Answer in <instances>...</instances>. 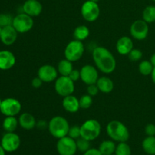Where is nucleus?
Masks as SVG:
<instances>
[{"label": "nucleus", "mask_w": 155, "mask_h": 155, "mask_svg": "<svg viewBox=\"0 0 155 155\" xmlns=\"http://www.w3.org/2000/svg\"><path fill=\"white\" fill-rule=\"evenodd\" d=\"M92 58L97 68L104 74H111L116 69V59L105 47L98 46L94 48Z\"/></svg>", "instance_id": "nucleus-1"}, {"label": "nucleus", "mask_w": 155, "mask_h": 155, "mask_svg": "<svg viewBox=\"0 0 155 155\" xmlns=\"http://www.w3.org/2000/svg\"><path fill=\"white\" fill-rule=\"evenodd\" d=\"M106 132L110 139L114 142H127L130 139V132L127 127L119 120H112L107 124Z\"/></svg>", "instance_id": "nucleus-2"}, {"label": "nucleus", "mask_w": 155, "mask_h": 155, "mask_svg": "<svg viewBox=\"0 0 155 155\" xmlns=\"http://www.w3.org/2000/svg\"><path fill=\"white\" fill-rule=\"evenodd\" d=\"M70 127L66 118L61 116H55L48 122V130L53 137L59 139L68 136Z\"/></svg>", "instance_id": "nucleus-3"}, {"label": "nucleus", "mask_w": 155, "mask_h": 155, "mask_svg": "<svg viewBox=\"0 0 155 155\" xmlns=\"http://www.w3.org/2000/svg\"><path fill=\"white\" fill-rule=\"evenodd\" d=\"M101 124L95 119L87 120L80 126L81 137L90 142L96 139L101 134Z\"/></svg>", "instance_id": "nucleus-4"}, {"label": "nucleus", "mask_w": 155, "mask_h": 155, "mask_svg": "<svg viewBox=\"0 0 155 155\" xmlns=\"http://www.w3.org/2000/svg\"><path fill=\"white\" fill-rule=\"evenodd\" d=\"M84 51L85 48L83 42L74 39V40L71 41L65 48V58L71 61V62L77 61L83 57Z\"/></svg>", "instance_id": "nucleus-5"}, {"label": "nucleus", "mask_w": 155, "mask_h": 155, "mask_svg": "<svg viewBox=\"0 0 155 155\" xmlns=\"http://www.w3.org/2000/svg\"><path fill=\"white\" fill-rule=\"evenodd\" d=\"M54 89L56 93L61 97L73 95L75 90L74 82L67 76H61L58 77L54 83Z\"/></svg>", "instance_id": "nucleus-6"}, {"label": "nucleus", "mask_w": 155, "mask_h": 155, "mask_svg": "<svg viewBox=\"0 0 155 155\" xmlns=\"http://www.w3.org/2000/svg\"><path fill=\"white\" fill-rule=\"evenodd\" d=\"M33 17L27 15L25 13L18 14L15 17H14L12 26L15 27V30L18 33H25L31 30L33 28Z\"/></svg>", "instance_id": "nucleus-7"}, {"label": "nucleus", "mask_w": 155, "mask_h": 155, "mask_svg": "<svg viewBox=\"0 0 155 155\" xmlns=\"http://www.w3.org/2000/svg\"><path fill=\"white\" fill-rule=\"evenodd\" d=\"M56 149L59 155H75L77 151L75 139L66 136L58 140Z\"/></svg>", "instance_id": "nucleus-8"}, {"label": "nucleus", "mask_w": 155, "mask_h": 155, "mask_svg": "<svg viewBox=\"0 0 155 155\" xmlns=\"http://www.w3.org/2000/svg\"><path fill=\"white\" fill-rule=\"evenodd\" d=\"M81 15L85 21L94 22L100 15V8L98 3L91 0L85 2L81 7Z\"/></svg>", "instance_id": "nucleus-9"}, {"label": "nucleus", "mask_w": 155, "mask_h": 155, "mask_svg": "<svg viewBox=\"0 0 155 155\" xmlns=\"http://www.w3.org/2000/svg\"><path fill=\"white\" fill-rule=\"evenodd\" d=\"M21 110V104L18 99L7 98L2 100L0 111L5 117H15Z\"/></svg>", "instance_id": "nucleus-10"}, {"label": "nucleus", "mask_w": 155, "mask_h": 155, "mask_svg": "<svg viewBox=\"0 0 155 155\" xmlns=\"http://www.w3.org/2000/svg\"><path fill=\"white\" fill-rule=\"evenodd\" d=\"M130 35L137 40H144L149 33L148 24L144 20H136L130 26Z\"/></svg>", "instance_id": "nucleus-11"}, {"label": "nucleus", "mask_w": 155, "mask_h": 155, "mask_svg": "<svg viewBox=\"0 0 155 155\" xmlns=\"http://www.w3.org/2000/svg\"><path fill=\"white\" fill-rule=\"evenodd\" d=\"M1 145L6 152H14L19 148L21 139L18 134L13 133H6L1 139Z\"/></svg>", "instance_id": "nucleus-12"}, {"label": "nucleus", "mask_w": 155, "mask_h": 155, "mask_svg": "<svg viewBox=\"0 0 155 155\" xmlns=\"http://www.w3.org/2000/svg\"><path fill=\"white\" fill-rule=\"evenodd\" d=\"M80 79L87 86L95 84L98 80V73L96 68L90 64L83 66L80 70Z\"/></svg>", "instance_id": "nucleus-13"}, {"label": "nucleus", "mask_w": 155, "mask_h": 155, "mask_svg": "<svg viewBox=\"0 0 155 155\" xmlns=\"http://www.w3.org/2000/svg\"><path fill=\"white\" fill-rule=\"evenodd\" d=\"M58 71L51 64H44L38 70V77L43 83H51L55 81L58 78Z\"/></svg>", "instance_id": "nucleus-14"}, {"label": "nucleus", "mask_w": 155, "mask_h": 155, "mask_svg": "<svg viewBox=\"0 0 155 155\" xmlns=\"http://www.w3.org/2000/svg\"><path fill=\"white\" fill-rule=\"evenodd\" d=\"M18 31L12 25L7 26L2 28L0 40L4 45H11L16 42L18 39Z\"/></svg>", "instance_id": "nucleus-15"}, {"label": "nucleus", "mask_w": 155, "mask_h": 155, "mask_svg": "<svg viewBox=\"0 0 155 155\" xmlns=\"http://www.w3.org/2000/svg\"><path fill=\"white\" fill-rule=\"evenodd\" d=\"M16 63V58L8 50L0 51V70L7 71L13 68Z\"/></svg>", "instance_id": "nucleus-16"}, {"label": "nucleus", "mask_w": 155, "mask_h": 155, "mask_svg": "<svg viewBox=\"0 0 155 155\" xmlns=\"http://www.w3.org/2000/svg\"><path fill=\"white\" fill-rule=\"evenodd\" d=\"M24 13L31 17H37L42 13V5L38 0H27L23 5Z\"/></svg>", "instance_id": "nucleus-17"}, {"label": "nucleus", "mask_w": 155, "mask_h": 155, "mask_svg": "<svg viewBox=\"0 0 155 155\" xmlns=\"http://www.w3.org/2000/svg\"><path fill=\"white\" fill-rule=\"evenodd\" d=\"M116 48L121 55H128L133 48V40L129 36H122L117 42Z\"/></svg>", "instance_id": "nucleus-18"}, {"label": "nucleus", "mask_w": 155, "mask_h": 155, "mask_svg": "<svg viewBox=\"0 0 155 155\" xmlns=\"http://www.w3.org/2000/svg\"><path fill=\"white\" fill-rule=\"evenodd\" d=\"M62 106L66 111L71 114L76 113L80 108L79 99L73 95L64 97L63 101H62Z\"/></svg>", "instance_id": "nucleus-19"}, {"label": "nucleus", "mask_w": 155, "mask_h": 155, "mask_svg": "<svg viewBox=\"0 0 155 155\" xmlns=\"http://www.w3.org/2000/svg\"><path fill=\"white\" fill-rule=\"evenodd\" d=\"M18 123H19V125L21 126V128L26 130H30L36 127V123L37 122H36L33 115L25 112V113H23L22 114L20 115Z\"/></svg>", "instance_id": "nucleus-20"}, {"label": "nucleus", "mask_w": 155, "mask_h": 155, "mask_svg": "<svg viewBox=\"0 0 155 155\" xmlns=\"http://www.w3.org/2000/svg\"><path fill=\"white\" fill-rule=\"evenodd\" d=\"M96 85L99 89V92H103V93H110L113 91L114 87V84L111 79L107 77H99Z\"/></svg>", "instance_id": "nucleus-21"}, {"label": "nucleus", "mask_w": 155, "mask_h": 155, "mask_svg": "<svg viewBox=\"0 0 155 155\" xmlns=\"http://www.w3.org/2000/svg\"><path fill=\"white\" fill-rule=\"evenodd\" d=\"M116 144L113 140H104L100 144L98 150L102 155L114 154L116 150Z\"/></svg>", "instance_id": "nucleus-22"}, {"label": "nucleus", "mask_w": 155, "mask_h": 155, "mask_svg": "<svg viewBox=\"0 0 155 155\" xmlns=\"http://www.w3.org/2000/svg\"><path fill=\"white\" fill-rule=\"evenodd\" d=\"M18 125V120L15 117H6L2 122V127L6 133L15 132Z\"/></svg>", "instance_id": "nucleus-23"}, {"label": "nucleus", "mask_w": 155, "mask_h": 155, "mask_svg": "<svg viewBox=\"0 0 155 155\" xmlns=\"http://www.w3.org/2000/svg\"><path fill=\"white\" fill-rule=\"evenodd\" d=\"M72 63L73 62H71V61L68 60L66 58L60 61V62L58 64L57 68L58 74H60L61 76H67V77H68L71 71L74 70Z\"/></svg>", "instance_id": "nucleus-24"}, {"label": "nucleus", "mask_w": 155, "mask_h": 155, "mask_svg": "<svg viewBox=\"0 0 155 155\" xmlns=\"http://www.w3.org/2000/svg\"><path fill=\"white\" fill-rule=\"evenodd\" d=\"M142 149L148 155H155V136H147L142 143Z\"/></svg>", "instance_id": "nucleus-25"}, {"label": "nucleus", "mask_w": 155, "mask_h": 155, "mask_svg": "<svg viewBox=\"0 0 155 155\" xmlns=\"http://www.w3.org/2000/svg\"><path fill=\"white\" fill-rule=\"evenodd\" d=\"M89 29L86 25L78 26L75 28L74 31V37L76 40L82 41L87 39L89 36Z\"/></svg>", "instance_id": "nucleus-26"}, {"label": "nucleus", "mask_w": 155, "mask_h": 155, "mask_svg": "<svg viewBox=\"0 0 155 155\" xmlns=\"http://www.w3.org/2000/svg\"><path fill=\"white\" fill-rule=\"evenodd\" d=\"M142 20L148 24L155 22V6L148 5L142 12Z\"/></svg>", "instance_id": "nucleus-27"}, {"label": "nucleus", "mask_w": 155, "mask_h": 155, "mask_svg": "<svg viewBox=\"0 0 155 155\" xmlns=\"http://www.w3.org/2000/svg\"><path fill=\"white\" fill-rule=\"evenodd\" d=\"M154 65L150 61H142L139 65V71L142 75L149 76L154 70Z\"/></svg>", "instance_id": "nucleus-28"}, {"label": "nucleus", "mask_w": 155, "mask_h": 155, "mask_svg": "<svg viewBox=\"0 0 155 155\" xmlns=\"http://www.w3.org/2000/svg\"><path fill=\"white\" fill-rule=\"evenodd\" d=\"M115 155H132V150L127 142H119L116 147Z\"/></svg>", "instance_id": "nucleus-29"}, {"label": "nucleus", "mask_w": 155, "mask_h": 155, "mask_svg": "<svg viewBox=\"0 0 155 155\" xmlns=\"http://www.w3.org/2000/svg\"><path fill=\"white\" fill-rule=\"evenodd\" d=\"M76 142H77V150L81 151V152H86V151H88L89 148H91L90 141L87 140V139H83V138L80 137L79 139H77V140H76Z\"/></svg>", "instance_id": "nucleus-30"}, {"label": "nucleus", "mask_w": 155, "mask_h": 155, "mask_svg": "<svg viewBox=\"0 0 155 155\" xmlns=\"http://www.w3.org/2000/svg\"><path fill=\"white\" fill-rule=\"evenodd\" d=\"M79 101H80V108L89 109L92 104V97L88 94L83 95L80 97Z\"/></svg>", "instance_id": "nucleus-31"}, {"label": "nucleus", "mask_w": 155, "mask_h": 155, "mask_svg": "<svg viewBox=\"0 0 155 155\" xmlns=\"http://www.w3.org/2000/svg\"><path fill=\"white\" fill-rule=\"evenodd\" d=\"M14 18L10 14L2 13L0 14V27H5L7 26L12 25Z\"/></svg>", "instance_id": "nucleus-32"}, {"label": "nucleus", "mask_w": 155, "mask_h": 155, "mask_svg": "<svg viewBox=\"0 0 155 155\" xmlns=\"http://www.w3.org/2000/svg\"><path fill=\"white\" fill-rule=\"evenodd\" d=\"M142 56H143V53L138 48H133L128 54L129 59L131 61H139L142 58Z\"/></svg>", "instance_id": "nucleus-33"}, {"label": "nucleus", "mask_w": 155, "mask_h": 155, "mask_svg": "<svg viewBox=\"0 0 155 155\" xmlns=\"http://www.w3.org/2000/svg\"><path fill=\"white\" fill-rule=\"evenodd\" d=\"M68 136H70L72 139L77 140L80 137H81V133H80V127L77 125L73 126L72 127H70L69 132H68Z\"/></svg>", "instance_id": "nucleus-34"}, {"label": "nucleus", "mask_w": 155, "mask_h": 155, "mask_svg": "<svg viewBox=\"0 0 155 155\" xmlns=\"http://www.w3.org/2000/svg\"><path fill=\"white\" fill-rule=\"evenodd\" d=\"M98 92H99V89H98V86H97L96 83L95 84H92L89 85L87 87V94L88 95H91L92 97L95 96V95H98Z\"/></svg>", "instance_id": "nucleus-35"}, {"label": "nucleus", "mask_w": 155, "mask_h": 155, "mask_svg": "<svg viewBox=\"0 0 155 155\" xmlns=\"http://www.w3.org/2000/svg\"><path fill=\"white\" fill-rule=\"evenodd\" d=\"M145 132L147 136H155V124H147L145 128Z\"/></svg>", "instance_id": "nucleus-36"}, {"label": "nucleus", "mask_w": 155, "mask_h": 155, "mask_svg": "<svg viewBox=\"0 0 155 155\" xmlns=\"http://www.w3.org/2000/svg\"><path fill=\"white\" fill-rule=\"evenodd\" d=\"M68 77H69L74 82L77 81V80L80 79V71L77 69H74L71 71V74H69Z\"/></svg>", "instance_id": "nucleus-37"}, {"label": "nucleus", "mask_w": 155, "mask_h": 155, "mask_svg": "<svg viewBox=\"0 0 155 155\" xmlns=\"http://www.w3.org/2000/svg\"><path fill=\"white\" fill-rule=\"evenodd\" d=\"M42 83H43V82H42V80H41L38 76L36 77H34V78L32 80L31 82L32 86H33V88H35V89H39V88H40L41 86H42Z\"/></svg>", "instance_id": "nucleus-38"}, {"label": "nucleus", "mask_w": 155, "mask_h": 155, "mask_svg": "<svg viewBox=\"0 0 155 155\" xmlns=\"http://www.w3.org/2000/svg\"><path fill=\"white\" fill-rule=\"evenodd\" d=\"M83 155H102L101 154V152L99 151V150L96 149V148H89L88 151H86V152L83 153Z\"/></svg>", "instance_id": "nucleus-39"}, {"label": "nucleus", "mask_w": 155, "mask_h": 155, "mask_svg": "<svg viewBox=\"0 0 155 155\" xmlns=\"http://www.w3.org/2000/svg\"><path fill=\"white\" fill-rule=\"evenodd\" d=\"M48 123H47L45 120H40L36 123V127L39 128V130H45V129L48 128Z\"/></svg>", "instance_id": "nucleus-40"}, {"label": "nucleus", "mask_w": 155, "mask_h": 155, "mask_svg": "<svg viewBox=\"0 0 155 155\" xmlns=\"http://www.w3.org/2000/svg\"><path fill=\"white\" fill-rule=\"evenodd\" d=\"M150 61L152 63V64L154 65V67H155V52L152 54V55H151V58H150Z\"/></svg>", "instance_id": "nucleus-41"}, {"label": "nucleus", "mask_w": 155, "mask_h": 155, "mask_svg": "<svg viewBox=\"0 0 155 155\" xmlns=\"http://www.w3.org/2000/svg\"><path fill=\"white\" fill-rule=\"evenodd\" d=\"M151 80H152L153 83L155 84V67L154 68V70H153L152 73H151Z\"/></svg>", "instance_id": "nucleus-42"}, {"label": "nucleus", "mask_w": 155, "mask_h": 155, "mask_svg": "<svg viewBox=\"0 0 155 155\" xmlns=\"http://www.w3.org/2000/svg\"><path fill=\"white\" fill-rule=\"evenodd\" d=\"M5 152L6 151H5V149L2 148L1 144H0V155H5Z\"/></svg>", "instance_id": "nucleus-43"}, {"label": "nucleus", "mask_w": 155, "mask_h": 155, "mask_svg": "<svg viewBox=\"0 0 155 155\" xmlns=\"http://www.w3.org/2000/svg\"><path fill=\"white\" fill-rule=\"evenodd\" d=\"M91 1H92V2H97V3H98V2H99L100 0H91Z\"/></svg>", "instance_id": "nucleus-44"}, {"label": "nucleus", "mask_w": 155, "mask_h": 155, "mask_svg": "<svg viewBox=\"0 0 155 155\" xmlns=\"http://www.w3.org/2000/svg\"><path fill=\"white\" fill-rule=\"evenodd\" d=\"M2 27H0V36H1V33H2Z\"/></svg>", "instance_id": "nucleus-45"}, {"label": "nucleus", "mask_w": 155, "mask_h": 155, "mask_svg": "<svg viewBox=\"0 0 155 155\" xmlns=\"http://www.w3.org/2000/svg\"><path fill=\"white\" fill-rule=\"evenodd\" d=\"M2 100L0 98V107H1V104H2Z\"/></svg>", "instance_id": "nucleus-46"}, {"label": "nucleus", "mask_w": 155, "mask_h": 155, "mask_svg": "<svg viewBox=\"0 0 155 155\" xmlns=\"http://www.w3.org/2000/svg\"><path fill=\"white\" fill-rule=\"evenodd\" d=\"M152 1H154V2H155V0H152Z\"/></svg>", "instance_id": "nucleus-47"}, {"label": "nucleus", "mask_w": 155, "mask_h": 155, "mask_svg": "<svg viewBox=\"0 0 155 155\" xmlns=\"http://www.w3.org/2000/svg\"><path fill=\"white\" fill-rule=\"evenodd\" d=\"M112 155H115V154H112Z\"/></svg>", "instance_id": "nucleus-48"}]
</instances>
